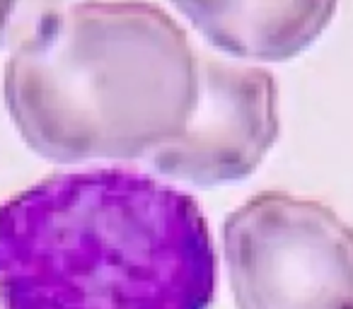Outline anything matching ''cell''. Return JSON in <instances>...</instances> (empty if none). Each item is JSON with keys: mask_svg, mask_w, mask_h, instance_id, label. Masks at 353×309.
Masks as SVG:
<instances>
[{"mask_svg": "<svg viewBox=\"0 0 353 309\" xmlns=\"http://www.w3.org/2000/svg\"><path fill=\"white\" fill-rule=\"evenodd\" d=\"M216 285L201 206L152 174L70 169L0 203V309H208Z\"/></svg>", "mask_w": 353, "mask_h": 309, "instance_id": "1", "label": "cell"}, {"mask_svg": "<svg viewBox=\"0 0 353 309\" xmlns=\"http://www.w3.org/2000/svg\"><path fill=\"white\" fill-rule=\"evenodd\" d=\"M199 54L152 3H61L15 39L3 92L34 152L63 164L150 160L196 107Z\"/></svg>", "mask_w": 353, "mask_h": 309, "instance_id": "2", "label": "cell"}, {"mask_svg": "<svg viewBox=\"0 0 353 309\" xmlns=\"http://www.w3.org/2000/svg\"><path fill=\"white\" fill-rule=\"evenodd\" d=\"M237 309H353V227L327 203L261 191L223 222Z\"/></svg>", "mask_w": 353, "mask_h": 309, "instance_id": "3", "label": "cell"}, {"mask_svg": "<svg viewBox=\"0 0 353 309\" xmlns=\"http://www.w3.org/2000/svg\"><path fill=\"white\" fill-rule=\"evenodd\" d=\"M279 85L259 65L199 54L196 107L182 136L145 160L167 179L218 187L247 179L279 138Z\"/></svg>", "mask_w": 353, "mask_h": 309, "instance_id": "4", "label": "cell"}, {"mask_svg": "<svg viewBox=\"0 0 353 309\" xmlns=\"http://www.w3.org/2000/svg\"><path fill=\"white\" fill-rule=\"evenodd\" d=\"M216 49L245 61H288L336 15L334 3H187L176 6Z\"/></svg>", "mask_w": 353, "mask_h": 309, "instance_id": "5", "label": "cell"}, {"mask_svg": "<svg viewBox=\"0 0 353 309\" xmlns=\"http://www.w3.org/2000/svg\"><path fill=\"white\" fill-rule=\"evenodd\" d=\"M12 12H15V6H10V3H0V36L6 34V27H8V22H10Z\"/></svg>", "mask_w": 353, "mask_h": 309, "instance_id": "6", "label": "cell"}]
</instances>
